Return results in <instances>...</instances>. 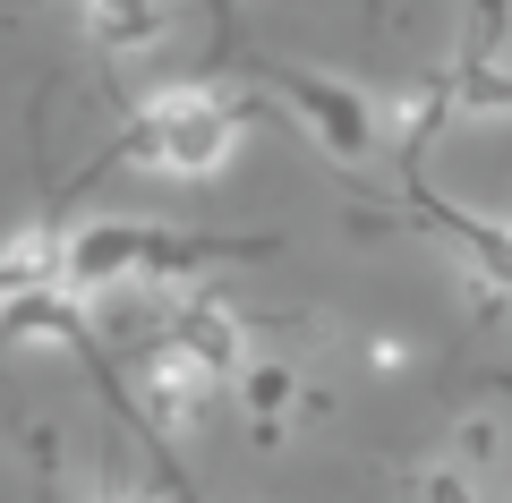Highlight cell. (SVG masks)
<instances>
[{"label": "cell", "mask_w": 512, "mask_h": 503, "mask_svg": "<svg viewBox=\"0 0 512 503\" xmlns=\"http://www.w3.org/2000/svg\"><path fill=\"white\" fill-rule=\"evenodd\" d=\"M256 111V94H205V86H180V94H154L146 120L120 128V137L94 154V171L111 162H163V171H214L231 154L239 120Z\"/></svg>", "instance_id": "6da1fadb"}, {"label": "cell", "mask_w": 512, "mask_h": 503, "mask_svg": "<svg viewBox=\"0 0 512 503\" xmlns=\"http://www.w3.org/2000/svg\"><path fill=\"white\" fill-rule=\"evenodd\" d=\"M274 77H282V94L299 103V120L325 137L333 162H359V154H367V137H376V120H367V94H350L342 77H316V69H274Z\"/></svg>", "instance_id": "7a4b0ae2"}, {"label": "cell", "mask_w": 512, "mask_h": 503, "mask_svg": "<svg viewBox=\"0 0 512 503\" xmlns=\"http://www.w3.org/2000/svg\"><path fill=\"white\" fill-rule=\"evenodd\" d=\"M444 94H453V111H512V69L495 52H461L444 69Z\"/></svg>", "instance_id": "3957f363"}, {"label": "cell", "mask_w": 512, "mask_h": 503, "mask_svg": "<svg viewBox=\"0 0 512 503\" xmlns=\"http://www.w3.org/2000/svg\"><path fill=\"white\" fill-rule=\"evenodd\" d=\"M86 26L111 52H146V43L163 35V0H86Z\"/></svg>", "instance_id": "277c9868"}, {"label": "cell", "mask_w": 512, "mask_h": 503, "mask_svg": "<svg viewBox=\"0 0 512 503\" xmlns=\"http://www.w3.org/2000/svg\"><path fill=\"white\" fill-rule=\"evenodd\" d=\"M120 265H146V231H86L69 248V273H120Z\"/></svg>", "instance_id": "5b68a950"}, {"label": "cell", "mask_w": 512, "mask_h": 503, "mask_svg": "<svg viewBox=\"0 0 512 503\" xmlns=\"http://www.w3.org/2000/svg\"><path fill=\"white\" fill-rule=\"evenodd\" d=\"M205 9H214V26H222V35H231V0H205Z\"/></svg>", "instance_id": "8992f818"}]
</instances>
